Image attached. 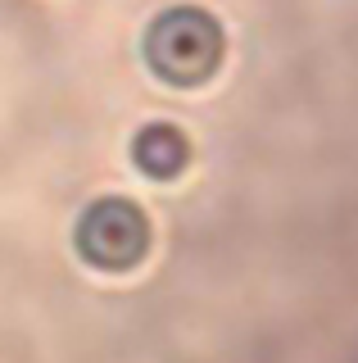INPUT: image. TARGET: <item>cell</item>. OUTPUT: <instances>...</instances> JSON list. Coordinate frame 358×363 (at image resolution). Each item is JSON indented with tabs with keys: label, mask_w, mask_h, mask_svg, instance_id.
<instances>
[{
	"label": "cell",
	"mask_w": 358,
	"mask_h": 363,
	"mask_svg": "<svg viewBox=\"0 0 358 363\" xmlns=\"http://www.w3.org/2000/svg\"><path fill=\"white\" fill-rule=\"evenodd\" d=\"M222 28L200 5H173L145 28V64L168 86H200L222 64Z\"/></svg>",
	"instance_id": "6da1fadb"
},
{
	"label": "cell",
	"mask_w": 358,
	"mask_h": 363,
	"mask_svg": "<svg viewBox=\"0 0 358 363\" xmlns=\"http://www.w3.org/2000/svg\"><path fill=\"white\" fill-rule=\"evenodd\" d=\"M77 255L91 268L105 272H127L137 268L150 250V223L137 200L122 196H105L96 204H86V213L77 218Z\"/></svg>",
	"instance_id": "7a4b0ae2"
},
{
	"label": "cell",
	"mask_w": 358,
	"mask_h": 363,
	"mask_svg": "<svg viewBox=\"0 0 358 363\" xmlns=\"http://www.w3.org/2000/svg\"><path fill=\"white\" fill-rule=\"evenodd\" d=\"M186 159H191V141L173 123H145L132 136V164L154 182H173L186 168Z\"/></svg>",
	"instance_id": "3957f363"
}]
</instances>
